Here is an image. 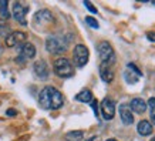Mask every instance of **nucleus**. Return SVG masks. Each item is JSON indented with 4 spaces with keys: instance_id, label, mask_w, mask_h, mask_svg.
I'll list each match as a JSON object with an SVG mask.
<instances>
[{
    "instance_id": "13",
    "label": "nucleus",
    "mask_w": 155,
    "mask_h": 141,
    "mask_svg": "<svg viewBox=\"0 0 155 141\" xmlns=\"http://www.w3.org/2000/svg\"><path fill=\"white\" fill-rule=\"evenodd\" d=\"M36 56V47L31 43H24L20 49V60H30Z\"/></svg>"
},
{
    "instance_id": "22",
    "label": "nucleus",
    "mask_w": 155,
    "mask_h": 141,
    "mask_svg": "<svg viewBox=\"0 0 155 141\" xmlns=\"http://www.w3.org/2000/svg\"><path fill=\"white\" fill-rule=\"evenodd\" d=\"M85 23L88 24L90 27H93V29H98L100 26H98V22L94 19V17H91V16H87L85 17Z\"/></svg>"
},
{
    "instance_id": "14",
    "label": "nucleus",
    "mask_w": 155,
    "mask_h": 141,
    "mask_svg": "<svg viewBox=\"0 0 155 141\" xmlns=\"http://www.w3.org/2000/svg\"><path fill=\"white\" fill-rule=\"evenodd\" d=\"M120 116H121V120L125 126H131L132 121H134L131 108H130L128 104H121V106H120Z\"/></svg>"
},
{
    "instance_id": "12",
    "label": "nucleus",
    "mask_w": 155,
    "mask_h": 141,
    "mask_svg": "<svg viewBox=\"0 0 155 141\" xmlns=\"http://www.w3.org/2000/svg\"><path fill=\"white\" fill-rule=\"evenodd\" d=\"M100 77L105 83H111L114 80V71L111 64H108V63H101L100 64Z\"/></svg>"
},
{
    "instance_id": "25",
    "label": "nucleus",
    "mask_w": 155,
    "mask_h": 141,
    "mask_svg": "<svg viewBox=\"0 0 155 141\" xmlns=\"http://www.w3.org/2000/svg\"><path fill=\"white\" fill-rule=\"evenodd\" d=\"M147 37H148L150 42H155V32H148V33H147Z\"/></svg>"
},
{
    "instance_id": "4",
    "label": "nucleus",
    "mask_w": 155,
    "mask_h": 141,
    "mask_svg": "<svg viewBox=\"0 0 155 141\" xmlns=\"http://www.w3.org/2000/svg\"><path fill=\"white\" fill-rule=\"evenodd\" d=\"M34 27L38 30H46L47 26H51L54 23V16L48 10H40L34 14Z\"/></svg>"
},
{
    "instance_id": "20",
    "label": "nucleus",
    "mask_w": 155,
    "mask_h": 141,
    "mask_svg": "<svg viewBox=\"0 0 155 141\" xmlns=\"http://www.w3.org/2000/svg\"><path fill=\"white\" fill-rule=\"evenodd\" d=\"M7 5H9V3L5 2V0H3V2H0V14H2V17H3V19H9L10 17V13L7 12Z\"/></svg>"
},
{
    "instance_id": "19",
    "label": "nucleus",
    "mask_w": 155,
    "mask_h": 141,
    "mask_svg": "<svg viewBox=\"0 0 155 141\" xmlns=\"http://www.w3.org/2000/svg\"><path fill=\"white\" fill-rule=\"evenodd\" d=\"M10 33H12V32H10V26L6 23L3 19H0V36L7 37Z\"/></svg>"
},
{
    "instance_id": "23",
    "label": "nucleus",
    "mask_w": 155,
    "mask_h": 141,
    "mask_svg": "<svg viewBox=\"0 0 155 141\" xmlns=\"http://www.w3.org/2000/svg\"><path fill=\"white\" fill-rule=\"evenodd\" d=\"M84 6L90 10V12H91V13H97V12H98V10H97V7H95L93 3H90V2H84Z\"/></svg>"
},
{
    "instance_id": "3",
    "label": "nucleus",
    "mask_w": 155,
    "mask_h": 141,
    "mask_svg": "<svg viewBox=\"0 0 155 141\" xmlns=\"http://www.w3.org/2000/svg\"><path fill=\"white\" fill-rule=\"evenodd\" d=\"M54 73H56L58 77H63V79H67V77H73L74 76V67L70 61L64 59V57H60L54 60Z\"/></svg>"
},
{
    "instance_id": "6",
    "label": "nucleus",
    "mask_w": 155,
    "mask_h": 141,
    "mask_svg": "<svg viewBox=\"0 0 155 141\" xmlns=\"http://www.w3.org/2000/svg\"><path fill=\"white\" fill-rule=\"evenodd\" d=\"M88 49L84 44H77L74 47V52H73V59H74V64L77 67H84L88 63Z\"/></svg>"
},
{
    "instance_id": "18",
    "label": "nucleus",
    "mask_w": 155,
    "mask_h": 141,
    "mask_svg": "<svg viewBox=\"0 0 155 141\" xmlns=\"http://www.w3.org/2000/svg\"><path fill=\"white\" fill-rule=\"evenodd\" d=\"M84 137V133L81 130H75V131H70L66 134V141H81Z\"/></svg>"
},
{
    "instance_id": "27",
    "label": "nucleus",
    "mask_w": 155,
    "mask_h": 141,
    "mask_svg": "<svg viewBox=\"0 0 155 141\" xmlns=\"http://www.w3.org/2000/svg\"><path fill=\"white\" fill-rule=\"evenodd\" d=\"M107 141H117V140H114V138H110V140H107Z\"/></svg>"
},
{
    "instance_id": "11",
    "label": "nucleus",
    "mask_w": 155,
    "mask_h": 141,
    "mask_svg": "<svg viewBox=\"0 0 155 141\" xmlns=\"http://www.w3.org/2000/svg\"><path fill=\"white\" fill-rule=\"evenodd\" d=\"M33 70H34V74L37 76L40 80H47L48 76H50V70H48V66L47 63L44 60H38L34 63L33 66Z\"/></svg>"
},
{
    "instance_id": "26",
    "label": "nucleus",
    "mask_w": 155,
    "mask_h": 141,
    "mask_svg": "<svg viewBox=\"0 0 155 141\" xmlns=\"http://www.w3.org/2000/svg\"><path fill=\"white\" fill-rule=\"evenodd\" d=\"M6 114H7L9 117H14V116L17 114V111H16V110H13V108H9V110L6 111Z\"/></svg>"
},
{
    "instance_id": "5",
    "label": "nucleus",
    "mask_w": 155,
    "mask_h": 141,
    "mask_svg": "<svg viewBox=\"0 0 155 141\" xmlns=\"http://www.w3.org/2000/svg\"><path fill=\"white\" fill-rule=\"evenodd\" d=\"M97 52L101 59V63H108L113 66V63L115 61V53H114L113 46L108 42H101L97 46Z\"/></svg>"
},
{
    "instance_id": "28",
    "label": "nucleus",
    "mask_w": 155,
    "mask_h": 141,
    "mask_svg": "<svg viewBox=\"0 0 155 141\" xmlns=\"http://www.w3.org/2000/svg\"><path fill=\"white\" fill-rule=\"evenodd\" d=\"M151 141H155V137H154V138H152V140H151Z\"/></svg>"
},
{
    "instance_id": "17",
    "label": "nucleus",
    "mask_w": 155,
    "mask_h": 141,
    "mask_svg": "<svg viewBox=\"0 0 155 141\" xmlns=\"http://www.w3.org/2000/svg\"><path fill=\"white\" fill-rule=\"evenodd\" d=\"M75 100H77V101H81V103H91V101H93V94H91L90 90L84 89L75 96Z\"/></svg>"
},
{
    "instance_id": "2",
    "label": "nucleus",
    "mask_w": 155,
    "mask_h": 141,
    "mask_svg": "<svg viewBox=\"0 0 155 141\" xmlns=\"http://www.w3.org/2000/svg\"><path fill=\"white\" fill-rule=\"evenodd\" d=\"M68 39L63 34H51L46 40V49L51 54H61L67 50Z\"/></svg>"
},
{
    "instance_id": "10",
    "label": "nucleus",
    "mask_w": 155,
    "mask_h": 141,
    "mask_svg": "<svg viewBox=\"0 0 155 141\" xmlns=\"http://www.w3.org/2000/svg\"><path fill=\"white\" fill-rule=\"evenodd\" d=\"M27 39V34L23 33V32H12V33L6 37V44L7 47H14L17 44H24Z\"/></svg>"
},
{
    "instance_id": "21",
    "label": "nucleus",
    "mask_w": 155,
    "mask_h": 141,
    "mask_svg": "<svg viewBox=\"0 0 155 141\" xmlns=\"http://www.w3.org/2000/svg\"><path fill=\"white\" fill-rule=\"evenodd\" d=\"M148 106H150V111H151V120L155 124V97H151L148 100Z\"/></svg>"
},
{
    "instance_id": "15",
    "label": "nucleus",
    "mask_w": 155,
    "mask_h": 141,
    "mask_svg": "<svg viewBox=\"0 0 155 141\" xmlns=\"http://www.w3.org/2000/svg\"><path fill=\"white\" fill-rule=\"evenodd\" d=\"M130 108H131L134 113L142 114L147 110V103L142 99H132L131 104H130Z\"/></svg>"
},
{
    "instance_id": "24",
    "label": "nucleus",
    "mask_w": 155,
    "mask_h": 141,
    "mask_svg": "<svg viewBox=\"0 0 155 141\" xmlns=\"http://www.w3.org/2000/svg\"><path fill=\"white\" fill-rule=\"evenodd\" d=\"M90 104H91V107H93V110H94L95 117H98V106H97V101H95V100H93Z\"/></svg>"
},
{
    "instance_id": "8",
    "label": "nucleus",
    "mask_w": 155,
    "mask_h": 141,
    "mask_svg": "<svg viewBox=\"0 0 155 141\" xmlns=\"http://www.w3.org/2000/svg\"><path fill=\"white\" fill-rule=\"evenodd\" d=\"M128 69L127 71L124 73V77H125V81H127L128 84H135L137 81L140 80V77L142 76V71L137 67V64L134 63H130L128 64Z\"/></svg>"
},
{
    "instance_id": "16",
    "label": "nucleus",
    "mask_w": 155,
    "mask_h": 141,
    "mask_svg": "<svg viewBox=\"0 0 155 141\" xmlns=\"http://www.w3.org/2000/svg\"><path fill=\"white\" fill-rule=\"evenodd\" d=\"M137 130L140 133V136H142V137L150 136L151 133H152V124H151L150 121H147V120H142V121L138 123Z\"/></svg>"
},
{
    "instance_id": "7",
    "label": "nucleus",
    "mask_w": 155,
    "mask_h": 141,
    "mask_svg": "<svg viewBox=\"0 0 155 141\" xmlns=\"http://www.w3.org/2000/svg\"><path fill=\"white\" fill-rule=\"evenodd\" d=\"M13 17L17 22H19L21 26H26L27 24V22H26V14H27L28 9L27 6H24L23 3H20V2H14L13 3Z\"/></svg>"
},
{
    "instance_id": "1",
    "label": "nucleus",
    "mask_w": 155,
    "mask_h": 141,
    "mask_svg": "<svg viewBox=\"0 0 155 141\" xmlns=\"http://www.w3.org/2000/svg\"><path fill=\"white\" fill-rule=\"evenodd\" d=\"M38 104L44 110H57L64 104V97L57 89L51 87V86H47L40 91Z\"/></svg>"
},
{
    "instance_id": "9",
    "label": "nucleus",
    "mask_w": 155,
    "mask_h": 141,
    "mask_svg": "<svg viewBox=\"0 0 155 141\" xmlns=\"http://www.w3.org/2000/svg\"><path fill=\"white\" fill-rule=\"evenodd\" d=\"M101 114L104 120H111L115 116V104L111 99H104L101 101Z\"/></svg>"
}]
</instances>
